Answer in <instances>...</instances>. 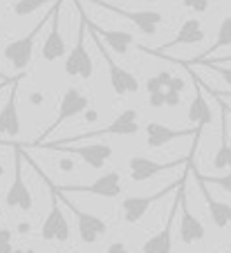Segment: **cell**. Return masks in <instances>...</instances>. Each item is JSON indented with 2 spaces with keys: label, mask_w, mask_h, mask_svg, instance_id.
Listing matches in <instances>:
<instances>
[{
  "label": "cell",
  "mask_w": 231,
  "mask_h": 253,
  "mask_svg": "<svg viewBox=\"0 0 231 253\" xmlns=\"http://www.w3.org/2000/svg\"><path fill=\"white\" fill-rule=\"evenodd\" d=\"M74 5H77V14H79L77 43L70 49L63 70H65L68 77H77V79L88 81L92 77V72H94V65H92V58L86 49V11H83V0H74Z\"/></svg>",
  "instance_id": "obj_1"
},
{
  "label": "cell",
  "mask_w": 231,
  "mask_h": 253,
  "mask_svg": "<svg viewBox=\"0 0 231 253\" xmlns=\"http://www.w3.org/2000/svg\"><path fill=\"white\" fill-rule=\"evenodd\" d=\"M88 108H90V96L83 94L79 87H68L61 96V103H58V110H56V119L39 134V139H34V141L29 143V146H32V148H39L43 141H47L49 134H52L54 130H58L63 124H68L70 119L79 117L81 112H86Z\"/></svg>",
  "instance_id": "obj_2"
},
{
  "label": "cell",
  "mask_w": 231,
  "mask_h": 253,
  "mask_svg": "<svg viewBox=\"0 0 231 253\" xmlns=\"http://www.w3.org/2000/svg\"><path fill=\"white\" fill-rule=\"evenodd\" d=\"M188 175H191V162L186 164V170H184V175L180 177L178 182L169 184V186L162 188V191L153 193V195H130V197H124V200H121V215H124V222H126V224H137V222H141V217L148 213L150 206L157 204L159 200H164V197H169L171 193L178 191L180 184L186 182Z\"/></svg>",
  "instance_id": "obj_3"
},
{
  "label": "cell",
  "mask_w": 231,
  "mask_h": 253,
  "mask_svg": "<svg viewBox=\"0 0 231 253\" xmlns=\"http://www.w3.org/2000/svg\"><path fill=\"white\" fill-rule=\"evenodd\" d=\"M0 146H14V179H11V186L5 195V204L9 209L29 213L34 209V195L23 177V146L20 143H0Z\"/></svg>",
  "instance_id": "obj_4"
},
{
  "label": "cell",
  "mask_w": 231,
  "mask_h": 253,
  "mask_svg": "<svg viewBox=\"0 0 231 253\" xmlns=\"http://www.w3.org/2000/svg\"><path fill=\"white\" fill-rule=\"evenodd\" d=\"M139 115L137 110L128 108L124 110L117 119H112L108 126L99 130H90V132H83V134H77V137H65V139H58V143H83V141H90V139H96V137H106V134H115V137H133V134L139 132Z\"/></svg>",
  "instance_id": "obj_5"
},
{
  "label": "cell",
  "mask_w": 231,
  "mask_h": 253,
  "mask_svg": "<svg viewBox=\"0 0 231 253\" xmlns=\"http://www.w3.org/2000/svg\"><path fill=\"white\" fill-rule=\"evenodd\" d=\"M39 148H47L49 153H65L81 157L90 168H103L112 157V146L108 143H88V146H74V143H58V141H43Z\"/></svg>",
  "instance_id": "obj_6"
},
{
  "label": "cell",
  "mask_w": 231,
  "mask_h": 253,
  "mask_svg": "<svg viewBox=\"0 0 231 253\" xmlns=\"http://www.w3.org/2000/svg\"><path fill=\"white\" fill-rule=\"evenodd\" d=\"M144 132H146V146H148V148H153V150L164 148L166 143L175 141V139L195 137V141H193V148H191V155H188V162H193V157H195V150H197V139H200L202 130H200V128H171V126H166V124L150 121V124H146Z\"/></svg>",
  "instance_id": "obj_7"
},
{
  "label": "cell",
  "mask_w": 231,
  "mask_h": 253,
  "mask_svg": "<svg viewBox=\"0 0 231 253\" xmlns=\"http://www.w3.org/2000/svg\"><path fill=\"white\" fill-rule=\"evenodd\" d=\"M45 25H49V11L43 16V18H41V23L36 25L32 32L25 34L23 39H16V41H11V43L5 45V49H2V56L7 58V63H11V65H14V70L23 72L25 67L32 63V54H34L36 36L43 32Z\"/></svg>",
  "instance_id": "obj_8"
},
{
  "label": "cell",
  "mask_w": 231,
  "mask_h": 253,
  "mask_svg": "<svg viewBox=\"0 0 231 253\" xmlns=\"http://www.w3.org/2000/svg\"><path fill=\"white\" fill-rule=\"evenodd\" d=\"M56 188L61 193H81V195H96L103 200H115L121 195L124 186H121V175L117 170L103 172L101 177H96L92 184H61Z\"/></svg>",
  "instance_id": "obj_9"
},
{
  "label": "cell",
  "mask_w": 231,
  "mask_h": 253,
  "mask_svg": "<svg viewBox=\"0 0 231 253\" xmlns=\"http://www.w3.org/2000/svg\"><path fill=\"white\" fill-rule=\"evenodd\" d=\"M88 29V27H86ZM90 32V29H88ZM92 41H94L96 49H99V54H101V58L106 61L108 65V74H110V85L112 90H115L117 96H124V94H130V92H137L139 90V81H137V77L133 74V72H128L126 67H121L119 63L115 61V58L110 56V52H108L106 47H103V41L96 36L94 32H90Z\"/></svg>",
  "instance_id": "obj_10"
},
{
  "label": "cell",
  "mask_w": 231,
  "mask_h": 253,
  "mask_svg": "<svg viewBox=\"0 0 231 253\" xmlns=\"http://www.w3.org/2000/svg\"><path fill=\"white\" fill-rule=\"evenodd\" d=\"M54 188H56V184H54ZM58 193V200L63 202V206L68 211H72L74 220H77V229H79V238H81L83 244H94L99 238H103V235L108 233V224L106 220H101V217H96V215L92 213H86V211H81L79 206H74L72 202L68 200V195L65 193H61L56 188Z\"/></svg>",
  "instance_id": "obj_11"
},
{
  "label": "cell",
  "mask_w": 231,
  "mask_h": 253,
  "mask_svg": "<svg viewBox=\"0 0 231 253\" xmlns=\"http://www.w3.org/2000/svg\"><path fill=\"white\" fill-rule=\"evenodd\" d=\"M61 5H63V0H56L52 5V9H49V27L52 29H49V34L45 36L43 45H41V56L47 63L58 61V58L65 56V52H68L65 41L61 36Z\"/></svg>",
  "instance_id": "obj_12"
},
{
  "label": "cell",
  "mask_w": 231,
  "mask_h": 253,
  "mask_svg": "<svg viewBox=\"0 0 231 253\" xmlns=\"http://www.w3.org/2000/svg\"><path fill=\"white\" fill-rule=\"evenodd\" d=\"M94 5L103 7V9L112 11V14L121 16V18H128L130 23L135 25L144 36H155L157 27L164 23V16L159 11H153V9H141V11H130V9H121V7L112 5V2H103V0H92Z\"/></svg>",
  "instance_id": "obj_13"
},
{
  "label": "cell",
  "mask_w": 231,
  "mask_h": 253,
  "mask_svg": "<svg viewBox=\"0 0 231 253\" xmlns=\"http://www.w3.org/2000/svg\"><path fill=\"white\" fill-rule=\"evenodd\" d=\"M182 164H188V157L175 159V162H155V159L141 157V155H133V157L128 159V170H130V179H133L135 184H139V182L150 179V177L159 175V172H164V170H171V168L182 166Z\"/></svg>",
  "instance_id": "obj_14"
},
{
  "label": "cell",
  "mask_w": 231,
  "mask_h": 253,
  "mask_svg": "<svg viewBox=\"0 0 231 253\" xmlns=\"http://www.w3.org/2000/svg\"><path fill=\"white\" fill-rule=\"evenodd\" d=\"M184 186H186V182H184L182 186L178 188L180 213H182V217H180V240H182L184 244H195V242H202V240H204V235H207V229H204L202 222L197 220L195 215H193L191 211H188Z\"/></svg>",
  "instance_id": "obj_15"
},
{
  "label": "cell",
  "mask_w": 231,
  "mask_h": 253,
  "mask_svg": "<svg viewBox=\"0 0 231 253\" xmlns=\"http://www.w3.org/2000/svg\"><path fill=\"white\" fill-rule=\"evenodd\" d=\"M182 184H180V186H182ZM178 211H180V197H178V191H175V202L171 204L166 224H164V229L159 231V233L150 235V238L141 244V253H173V222H175Z\"/></svg>",
  "instance_id": "obj_16"
},
{
  "label": "cell",
  "mask_w": 231,
  "mask_h": 253,
  "mask_svg": "<svg viewBox=\"0 0 231 253\" xmlns=\"http://www.w3.org/2000/svg\"><path fill=\"white\" fill-rule=\"evenodd\" d=\"M191 172H193V177L197 179V186H200V191H202L204 204H207L209 215H211V222L218 226V229H227V226L231 224V204L216 200V197L209 193V184L204 182L202 177H200V172H197V168L193 166V164H191Z\"/></svg>",
  "instance_id": "obj_17"
},
{
  "label": "cell",
  "mask_w": 231,
  "mask_h": 253,
  "mask_svg": "<svg viewBox=\"0 0 231 253\" xmlns=\"http://www.w3.org/2000/svg\"><path fill=\"white\" fill-rule=\"evenodd\" d=\"M23 79V74L14 79L11 83L9 96H7L2 110H0V134H9L16 137L20 132V115H18V81Z\"/></svg>",
  "instance_id": "obj_18"
},
{
  "label": "cell",
  "mask_w": 231,
  "mask_h": 253,
  "mask_svg": "<svg viewBox=\"0 0 231 253\" xmlns=\"http://www.w3.org/2000/svg\"><path fill=\"white\" fill-rule=\"evenodd\" d=\"M182 67H186V65H182ZM186 70H188V74H191V79H193V87H195V96H193L191 105H188V121H191L195 128L202 130L204 126L211 124V108H209L207 96H204L202 81L193 74L191 67H186Z\"/></svg>",
  "instance_id": "obj_19"
},
{
  "label": "cell",
  "mask_w": 231,
  "mask_h": 253,
  "mask_svg": "<svg viewBox=\"0 0 231 253\" xmlns=\"http://www.w3.org/2000/svg\"><path fill=\"white\" fill-rule=\"evenodd\" d=\"M220 105V146L213 155V168L216 170H231V143H229V115L225 110V101L220 96L211 94Z\"/></svg>",
  "instance_id": "obj_20"
},
{
  "label": "cell",
  "mask_w": 231,
  "mask_h": 253,
  "mask_svg": "<svg viewBox=\"0 0 231 253\" xmlns=\"http://www.w3.org/2000/svg\"><path fill=\"white\" fill-rule=\"evenodd\" d=\"M86 27L90 29V32H94L99 39L103 41L106 45H110L112 52L115 54H121V56H126V54L130 52V47H135L137 41L133 39V34L128 32H117V29H103L99 27V25H94L90 18L86 16Z\"/></svg>",
  "instance_id": "obj_21"
},
{
  "label": "cell",
  "mask_w": 231,
  "mask_h": 253,
  "mask_svg": "<svg viewBox=\"0 0 231 253\" xmlns=\"http://www.w3.org/2000/svg\"><path fill=\"white\" fill-rule=\"evenodd\" d=\"M204 27H202V20L197 18H186L182 25H180V29L175 32L173 41H169L166 45H162L159 49H155V52H166V49L171 47H178V45H193V43H200V41H204Z\"/></svg>",
  "instance_id": "obj_22"
},
{
  "label": "cell",
  "mask_w": 231,
  "mask_h": 253,
  "mask_svg": "<svg viewBox=\"0 0 231 253\" xmlns=\"http://www.w3.org/2000/svg\"><path fill=\"white\" fill-rule=\"evenodd\" d=\"M229 45H231V16H225V18L220 20V27H218L216 43H213L204 54H200V56H195V58H211L218 49L229 47Z\"/></svg>",
  "instance_id": "obj_23"
},
{
  "label": "cell",
  "mask_w": 231,
  "mask_h": 253,
  "mask_svg": "<svg viewBox=\"0 0 231 253\" xmlns=\"http://www.w3.org/2000/svg\"><path fill=\"white\" fill-rule=\"evenodd\" d=\"M54 2H56V0H16L11 11H14L16 16H29V14H34L36 9H41V7L54 5Z\"/></svg>",
  "instance_id": "obj_24"
},
{
  "label": "cell",
  "mask_w": 231,
  "mask_h": 253,
  "mask_svg": "<svg viewBox=\"0 0 231 253\" xmlns=\"http://www.w3.org/2000/svg\"><path fill=\"white\" fill-rule=\"evenodd\" d=\"M200 177H202L207 184L222 188L225 193H229V195H231V170L227 172V175H220V177H207V175H202V172H200Z\"/></svg>",
  "instance_id": "obj_25"
},
{
  "label": "cell",
  "mask_w": 231,
  "mask_h": 253,
  "mask_svg": "<svg viewBox=\"0 0 231 253\" xmlns=\"http://www.w3.org/2000/svg\"><path fill=\"white\" fill-rule=\"evenodd\" d=\"M195 65H204V67H209V70H213V72H218L222 77V81L227 83V85L231 87V67H225L222 63H209V61H202V63H195Z\"/></svg>",
  "instance_id": "obj_26"
},
{
  "label": "cell",
  "mask_w": 231,
  "mask_h": 253,
  "mask_svg": "<svg viewBox=\"0 0 231 253\" xmlns=\"http://www.w3.org/2000/svg\"><path fill=\"white\" fill-rule=\"evenodd\" d=\"M11 238H14V233H11L9 229H0V253H11L14 251Z\"/></svg>",
  "instance_id": "obj_27"
},
{
  "label": "cell",
  "mask_w": 231,
  "mask_h": 253,
  "mask_svg": "<svg viewBox=\"0 0 231 253\" xmlns=\"http://www.w3.org/2000/svg\"><path fill=\"white\" fill-rule=\"evenodd\" d=\"M148 105L150 108H164L166 105V90L148 92Z\"/></svg>",
  "instance_id": "obj_28"
},
{
  "label": "cell",
  "mask_w": 231,
  "mask_h": 253,
  "mask_svg": "<svg viewBox=\"0 0 231 253\" xmlns=\"http://www.w3.org/2000/svg\"><path fill=\"white\" fill-rule=\"evenodd\" d=\"M182 5L191 11H197V14H204L209 9V0H182Z\"/></svg>",
  "instance_id": "obj_29"
},
{
  "label": "cell",
  "mask_w": 231,
  "mask_h": 253,
  "mask_svg": "<svg viewBox=\"0 0 231 253\" xmlns=\"http://www.w3.org/2000/svg\"><path fill=\"white\" fill-rule=\"evenodd\" d=\"M184 79H180V77H171V81H169V85H166V90H171V92H182L184 90Z\"/></svg>",
  "instance_id": "obj_30"
},
{
  "label": "cell",
  "mask_w": 231,
  "mask_h": 253,
  "mask_svg": "<svg viewBox=\"0 0 231 253\" xmlns=\"http://www.w3.org/2000/svg\"><path fill=\"white\" fill-rule=\"evenodd\" d=\"M180 101H182L180 92H171V90H166V105H169V108H178Z\"/></svg>",
  "instance_id": "obj_31"
},
{
  "label": "cell",
  "mask_w": 231,
  "mask_h": 253,
  "mask_svg": "<svg viewBox=\"0 0 231 253\" xmlns=\"http://www.w3.org/2000/svg\"><path fill=\"white\" fill-rule=\"evenodd\" d=\"M106 253H130V249L126 247L124 242H112L110 247L106 249Z\"/></svg>",
  "instance_id": "obj_32"
},
{
  "label": "cell",
  "mask_w": 231,
  "mask_h": 253,
  "mask_svg": "<svg viewBox=\"0 0 231 253\" xmlns=\"http://www.w3.org/2000/svg\"><path fill=\"white\" fill-rule=\"evenodd\" d=\"M204 85V83H202ZM204 92H211V94H218V96H222V99H231V92H218V90H211V87H207L204 85Z\"/></svg>",
  "instance_id": "obj_33"
},
{
  "label": "cell",
  "mask_w": 231,
  "mask_h": 253,
  "mask_svg": "<svg viewBox=\"0 0 231 253\" xmlns=\"http://www.w3.org/2000/svg\"><path fill=\"white\" fill-rule=\"evenodd\" d=\"M11 253H36V249H32V247H18V249H14Z\"/></svg>",
  "instance_id": "obj_34"
},
{
  "label": "cell",
  "mask_w": 231,
  "mask_h": 253,
  "mask_svg": "<svg viewBox=\"0 0 231 253\" xmlns=\"http://www.w3.org/2000/svg\"><path fill=\"white\" fill-rule=\"evenodd\" d=\"M11 79H14V77H5V74L0 72V81H11Z\"/></svg>",
  "instance_id": "obj_35"
},
{
  "label": "cell",
  "mask_w": 231,
  "mask_h": 253,
  "mask_svg": "<svg viewBox=\"0 0 231 253\" xmlns=\"http://www.w3.org/2000/svg\"><path fill=\"white\" fill-rule=\"evenodd\" d=\"M216 96H218V94H216ZM220 99H222V96H220ZM222 101H225V99H222ZM225 110H227V115L231 117V108H229V105H227V103H225Z\"/></svg>",
  "instance_id": "obj_36"
},
{
  "label": "cell",
  "mask_w": 231,
  "mask_h": 253,
  "mask_svg": "<svg viewBox=\"0 0 231 253\" xmlns=\"http://www.w3.org/2000/svg\"><path fill=\"white\" fill-rule=\"evenodd\" d=\"M2 172H5V168H2V164H0V177H2Z\"/></svg>",
  "instance_id": "obj_37"
},
{
  "label": "cell",
  "mask_w": 231,
  "mask_h": 253,
  "mask_svg": "<svg viewBox=\"0 0 231 253\" xmlns=\"http://www.w3.org/2000/svg\"><path fill=\"white\" fill-rule=\"evenodd\" d=\"M54 253H74V251H54Z\"/></svg>",
  "instance_id": "obj_38"
},
{
  "label": "cell",
  "mask_w": 231,
  "mask_h": 253,
  "mask_svg": "<svg viewBox=\"0 0 231 253\" xmlns=\"http://www.w3.org/2000/svg\"><path fill=\"white\" fill-rule=\"evenodd\" d=\"M11 83V81H9ZM9 83H0V87H2V85H9Z\"/></svg>",
  "instance_id": "obj_39"
},
{
  "label": "cell",
  "mask_w": 231,
  "mask_h": 253,
  "mask_svg": "<svg viewBox=\"0 0 231 253\" xmlns=\"http://www.w3.org/2000/svg\"><path fill=\"white\" fill-rule=\"evenodd\" d=\"M0 217H2V206H0Z\"/></svg>",
  "instance_id": "obj_40"
},
{
  "label": "cell",
  "mask_w": 231,
  "mask_h": 253,
  "mask_svg": "<svg viewBox=\"0 0 231 253\" xmlns=\"http://www.w3.org/2000/svg\"><path fill=\"white\" fill-rule=\"evenodd\" d=\"M88 2H92V0H88Z\"/></svg>",
  "instance_id": "obj_41"
}]
</instances>
